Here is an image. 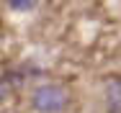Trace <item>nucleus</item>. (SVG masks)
<instances>
[{
    "label": "nucleus",
    "mask_w": 121,
    "mask_h": 113,
    "mask_svg": "<svg viewBox=\"0 0 121 113\" xmlns=\"http://www.w3.org/2000/svg\"><path fill=\"white\" fill-rule=\"evenodd\" d=\"M70 103V95L62 85H41L31 95V105L36 113H62Z\"/></svg>",
    "instance_id": "f257e3e1"
},
{
    "label": "nucleus",
    "mask_w": 121,
    "mask_h": 113,
    "mask_svg": "<svg viewBox=\"0 0 121 113\" xmlns=\"http://www.w3.org/2000/svg\"><path fill=\"white\" fill-rule=\"evenodd\" d=\"M106 100H108L111 113H121V77L106 80Z\"/></svg>",
    "instance_id": "f03ea898"
},
{
    "label": "nucleus",
    "mask_w": 121,
    "mask_h": 113,
    "mask_svg": "<svg viewBox=\"0 0 121 113\" xmlns=\"http://www.w3.org/2000/svg\"><path fill=\"white\" fill-rule=\"evenodd\" d=\"M36 3L39 0H8V5L13 10H31V8H36Z\"/></svg>",
    "instance_id": "7ed1b4c3"
},
{
    "label": "nucleus",
    "mask_w": 121,
    "mask_h": 113,
    "mask_svg": "<svg viewBox=\"0 0 121 113\" xmlns=\"http://www.w3.org/2000/svg\"><path fill=\"white\" fill-rule=\"evenodd\" d=\"M5 98H8V85H5L3 80H0V103H3Z\"/></svg>",
    "instance_id": "20e7f679"
}]
</instances>
